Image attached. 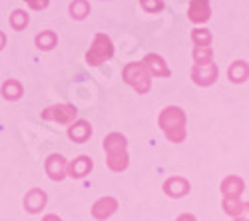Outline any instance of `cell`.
<instances>
[{
    "label": "cell",
    "instance_id": "obj_13",
    "mask_svg": "<svg viewBox=\"0 0 249 221\" xmlns=\"http://www.w3.org/2000/svg\"><path fill=\"white\" fill-rule=\"evenodd\" d=\"M68 136H70V139H74V142L84 144L86 139L92 136V126L88 122H84V119H80V122H76V124L70 126Z\"/></svg>",
    "mask_w": 249,
    "mask_h": 221
},
{
    "label": "cell",
    "instance_id": "obj_16",
    "mask_svg": "<svg viewBox=\"0 0 249 221\" xmlns=\"http://www.w3.org/2000/svg\"><path fill=\"white\" fill-rule=\"evenodd\" d=\"M227 76H230V80H231V82H235V84L245 82V80L249 78V66H247V62H243V60H237V62H233L230 66V70H227Z\"/></svg>",
    "mask_w": 249,
    "mask_h": 221
},
{
    "label": "cell",
    "instance_id": "obj_9",
    "mask_svg": "<svg viewBox=\"0 0 249 221\" xmlns=\"http://www.w3.org/2000/svg\"><path fill=\"white\" fill-rule=\"evenodd\" d=\"M210 0H192L190 2V10H188V16L192 22L199 24V22H205V20H210Z\"/></svg>",
    "mask_w": 249,
    "mask_h": 221
},
{
    "label": "cell",
    "instance_id": "obj_17",
    "mask_svg": "<svg viewBox=\"0 0 249 221\" xmlns=\"http://www.w3.org/2000/svg\"><path fill=\"white\" fill-rule=\"evenodd\" d=\"M212 48L210 46H196L194 50V60H196V66H205V64H212Z\"/></svg>",
    "mask_w": 249,
    "mask_h": 221
},
{
    "label": "cell",
    "instance_id": "obj_8",
    "mask_svg": "<svg viewBox=\"0 0 249 221\" xmlns=\"http://www.w3.org/2000/svg\"><path fill=\"white\" fill-rule=\"evenodd\" d=\"M163 191L170 197H183V195L190 193V182L179 177V175H174L163 184Z\"/></svg>",
    "mask_w": 249,
    "mask_h": 221
},
{
    "label": "cell",
    "instance_id": "obj_23",
    "mask_svg": "<svg viewBox=\"0 0 249 221\" xmlns=\"http://www.w3.org/2000/svg\"><path fill=\"white\" fill-rule=\"evenodd\" d=\"M176 221H197V219H196V215H192V213H181Z\"/></svg>",
    "mask_w": 249,
    "mask_h": 221
},
{
    "label": "cell",
    "instance_id": "obj_18",
    "mask_svg": "<svg viewBox=\"0 0 249 221\" xmlns=\"http://www.w3.org/2000/svg\"><path fill=\"white\" fill-rule=\"evenodd\" d=\"M243 202H239V199H233V197H223V211L227 213V215H231L233 219L241 213V209H243Z\"/></svg>",
    "mask_w": 249,
    "mask_h": 221
},
{
    "label": "cell",
    "instance_id": "obj_5",
    "mask_svg": "<svg viewBox=\"0 0 249 221\" xmlns=\"http://www.w3.org/2000/svg\"><path fill=\"white\" fill-rule=\"evenodd\" d=\"M192 78H194V82L197 86H212L217 80V66L213 62L205 64V66H194Z\"/></svg>",
    "mask_w": 249,
    "mask_h": 221
},
{
    "label": "cell",
    "instance_id": "obj_14",
    "mask_svg": "<svg viewBox=\"0 0 249 221\" xmlns=\"http://www.w3.org/2000/svg\"><path fill=\"white\" fill-rule=\"evenodd\" d=\"M46 171L52 179H62L66 175V162L62 159V155H50L46 162Z\"/></svg>",
    "mask_w": 249,
    "mask_h": 221
},
{
    "label": "cell",
    "instance_id": "obj_6",
    "mask_svg": "<svg viewBox=\"0 0 249 221\" xmlns=\"http://www.w3.org/2000/svg\"><path fill=\"white\" fill-rule=\"evenodd\" d=\"M46 119H54L60 124H72L76 119V108L74 106H52L42 114Z\"/></svg>",
    "mask_w": 249,
    "mask_h": 221
},
{
    "label": "cell",
    "instance_id": "obj_3",
    "mask_svg": "<svg viewBox=\"0 0 249 221\" xmlns=\"http://www.w3.org/2000/svg\"><path fill=\"white\" fill-rule=\"evenodd\" d=\"M124 82L130 84L138 94H148L152 88V74L143 62H130L122 72Z\"/></svg>",
    "mask_w": 249,
    "mask_h": 221
},
{
    "label": "cell",
    "instance_id": "obj_12",
    "mask_svg": "<svg viewBox=\"0 0 249 221\" xmlns=\"http://www.w3.org/2000/svg\"><path fill=\"white\" fill-rule=\"evenodd\" d=\"M92 166H94V164H92V159H90L88 155H80V157H76L74 162L70 164L68 175L80 179V177H84V175H88V173L92 171Z\"/></svg>",
    "mask_w": 249,
    "mask_h": 221
},
{
    "label": "cell",
    "instance_id": "obj_24",
    "mask_svg": "<svg viewBox=\"0 0 249 221\" xmlns=\"http://www.w3.org/2000/svg\"><path fill=\"white\" fill-rule=\"evenodd\" d=\"M42 221H62V219H60L58 215H46V217H44Z\"/></svg>",
    "mask_w": 249,
    "mask_h": 221
},
{
    "label": "cell",
    "instance_id": "obj_4",
    "mask_svg": "<svg viewBox=\"0 0 249 221\" xmlns=\"http://www.w3.org/2000/svg\"><path fill=\"white\" fill-rule=\"evenodd\" d=\"M112 54H114V46H112V42H110V38L104 36V34H98L92 50L88 52V64L98 66V64L104 62V60L112 58Z\"/></svg>",
    "mask_w": 249,
    "mask_h": 221
},
{
    "label": "cell",
    "instance_id": "obj_15",
    "mask_svg": "<svg viewBox=\"0 0 249 221\" xmlns=\"http://www.w3.org/2000/svg\"><path fill=\"white\" fill-rule=\"evenodd\" d=\"M24 205L30 213H38L40 209H42L46 205V193L44 191H40V189H32L26 199H24Z\"/></svg>",
    "mask_w": 249,
    "mask_h": 221
},
{
    "label": "cell",
    "instance_id": "obj_10",
    "mask_svg": "<svg viewBox=\"0 0 249 221\" xmlns=\"http://www.w3.org/2000/svg\"><path fill=\"white\" fill-rule=\"evenodd\" d=\"M245 189V184L243 179L237 177V175H227L223 182H221V193L223 197H233V199H239L241 193Z\"/></svg>",
    "mask_w": 249,
    "mask_h": 221
},
{
    "label": "cell",
    "instance_id": "obj_21",
    "mask_svg": "<svg viewBox=\"0 0 249 221\" xmlns=\"http://www.w3.org/2000/svg\"><path fill=\"white\" fill-rule=\"evenodd\" d=\"M140 2H142V6L146 12H160L163 8L161 0H140Z\"/></svg>",
    "mask_w": 249,
    "mask_h": 221
},
{
    "label": "cell",
    "instance_id": "obj_22",
    "mask_svg": "<svg viewBox=\"0 0 249 221\" xmlns=\"http://www.w3.org/2000/svg\"><path fill=\"white\" fill-rule=\"evenodd\" d=\"M235 221H249V204L243 205V209H241V213L235 217Z\"/></svg>",
    "mask_w": 249,
    "mask_h": 221
},
{
    "label": "cell",
    "instance_id": "obj_11",
    "mask_svg": "<svg viewBox=\"0 0 249 221\" xmlns=\"http://www.w3.org/2000/svg\"><path fill=\"white\" fill-rule=\"evenodd\" d=\"M143 64H146V68H148L150 74H154V76H163V78H168V76L172 74L170 68L165 66L163 58L158 56V54H148L146 58H143Z\"/></svg>",
    "mask_w": 249,
    "mask_h": 221
},
{
    "label": "cell",
    "instance_id": "obj_19",
    "mask_svg": "<svg viewBox=\"0 0 249 221\" xmlns=\"http://www.w3.org/2000/svg\"><path fill=\"white\" fill-rule=\"evenodd\" d=\"M192 40H194L196 46H210L212 34L207 32V30H203V28H196V30L192 32Z\"/></svg>",
    "mask_w": 249,
    "mask_h": 221
},
{
    "label": "cell",
    "instance_id": "obj_2",
    "mask_svg": "<svg viewBox=\"0 0 249 221\" xmlns=\"http://www.w3.org/2000/svg\"><path fill=\"white\" fill-rule=\"evenodd\" d=\"M104 150L108 153V168L112 171H124L128 168L130 159H128V142L126 136H122L118 132L110 134L104 139Z\"/></svg>",
    "mask_w": 249,
    "mask_h": 221
},
{
    "label": "cell",
    "instance_id": "obj_7",
    "mask_svg": "<svg viewBox=\"0 0 249 221\" xmlns=\"http://www.w3.org/2000/svg\"><path fill=\"white\" fill-rule=\"evenodd\" d=\"M116 209H118V199H114V197H102V199H98V202L94 204L92 215H94V219L104 221V219L112 217L116 213Z\"/></svg>",
    "mask_w": 249,
    "mask_h": 221
},
{
    "label": "cell",
    "instance_id": "obj_1",
    "mask_svg": "<svg viewBox=\"0 0 249 221\" xmlns=\"http://www.w3.org/2000/svg\"><path fill=\"white\" fill-rule=\"evenodd\" d=\"M158 124L161 128V132L165 134V137L174 144H181L185 136H188V130H185V124H188V118H185L183 110L178 106H168L163 108L160 114Z\"/></svg>",
    "mask_w": 249,
    "mask_h": 221
},
{
    "label": "cell",
    "instance_id": "obj_20",
    "mask_svg": "<svg viewBox=\"0 0 249 221\" xmlns=\"http://www.w3.org/2000/svg\"><path fill=\"white\" fill-rule=\"evenodd\" d=\"M86 14H88V4L84 2V0H76V2L72 4V16L84 18Z\"/></svg>",
    "mask_w": 249,
    "mask_h": 221
}]
</instances>
